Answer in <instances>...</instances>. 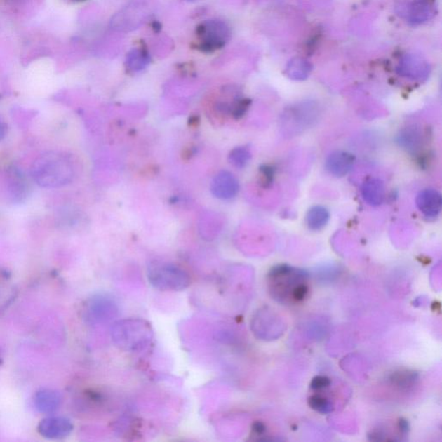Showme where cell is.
<instances>
[{"mask_svg":"<svg viewBox=\"0 0 442 442\" xmlns=\"http://www.w3.org/2000/svg\"><path fill=\"white\" fill-rule=\"evenodd\" d=\"M72 156L61 151H48L36 157L32 166V177L43 189H59L69 185L76 177Z\"/></svg>","mask_w":442,"mask_h":442,"instance_id":"cell-1","label":"cell"},{"mask_svg":"<svg viewBox=\"0 0 442 442\" xmlns=\"http://www.w3.org/2000/svg\"><path fill=\"white\" fill-rule=\"evenodd\" d=\"M112 338L116 347L126 353H140L149 347L154 337L151 324L141 319H126L115 322Z\"/></svg>","mask_w":442,"mask_h":442,"instance_id":"cell-2","label":"cell"},{"mask_svg":"<svg viewBox=\"0 0 442 442\" xmlns=\"http://www.w3.org/2000/svg\"><path fill=\"white\" fill-rule=\"evenodd\" d=\"M148 280L153 287L163 291H182L191 283L190 276L185 269L167 262H156L149 265Z\"/></svg>","mask_w":442,"mask_h":442,"instance_id":"cell-3","label":"cell"},{"mask_svg":"<svg viewBox=\"0 0 442 442\" xmlns=\"http://www.w3.org/2000/svg\"><path fill=\"white\" fill-rule=\"evenodd\" d=\"M431 67L422 55L410 53L401 58L396 72L411 81H423L429 78Z\"/></svg>","mask_w":442,"mask_h":442,"instance_id":"cell-4","label":"cell"},{"mask_svg":"<svg viewBox=\"0 0 442 442\" xmlns=\"http://www.w3.org/2000/svg\"><path fill=\"white\" fill-rule=\"evenodd\" d=\"M86 314L91 323H103L117 316L118 307L114 300L106 295H99L90 300Z\"/></svg>","mask_w":442,"mask_h":442,"instance_id":"cell-5","label":"cell"},{"mask_svg":"<svg viewBox=\"0 0 442 442\" xmlns=\"http://www.w3.org/2000/svg\"><path fill=\"white\" fill-rule=\"evenodd\" d=\"M201 43L209 51L217 50L226 43L229 36V29L221 21H208L200 29Z\"/></svg>","mask_w":442,"mask_h":442,"instance_id":"cell-6","label":"cell"},{"mask_svg":"<svg viewBox=\"0 0 442 442\" xmlns=\"http://www.w3.org/2000/svg\"><path fill=\"white\" fill-rule=\"evenodd\" d=\"M401 13L413 25H422L431 20L436 14V0H412Z\"/></svg>","mask_w":442,"mask_h":442,"instance_id":"cell-7","label":"cell"},{"mask_svg":"<svg viewBox=\"0 0 442 442\" xmlns=\"http://www.w3.org/2000/svg\"><path fill=\"white\" fill-rule=\"evenodd\" d=\"M210 189L218 199L230 200L239 193V181L230 172L220 171L212 180Z\"/></svg>","mask_w":442,"mask_h":442,"instance_id":"cell-8","label":"cell"},{"mask_svg":"<svg viewBox=\"0 0 442 442\" xmlns=\"http://www.w3.org/2000/svg\"><path fill=\"white\" fill-rule=\"evenodd\" d=\"M355 156L351 153L344 151H335L329 154L326 159L325 168L329 174L336 178H343L353 170Z\"/></svg>","mask_w":442,"mask_h":442,"instance_id":"cell-9","label":"cell"},{"mask_svg":"<svg viewBox=\"0 0 442 442\" xmlns=\"http://www.w3.org/2000/svg\"><path fill=\"white\" fill-rule=\"evenodd\" d=\"M415 203H417L419 211L427 218H437L442 208L441 194L436 189H423L417 194Z\"/></svg>","mask_w":442,"mask_h":442,"instance_id":"cell-10","label":"cell"},{"mask_svg":"<svg viewBox=\"0 0 442 442\" xmlns=\"http://www.w3.org/2000/svg\"><path fill=\"white\" fill-rule=\"evenodd\" d=\"M74 426L65 417H48L40 422L39 433L48 439H62L69 436Z\"/></svg>","mask_w":442,"mask_h":442,"instance_id":"cell-11","label":"cell"},{"mask_svg":"<svg viewBox=\"0 0 442 442\" xmlns=\"http://www.w3.org/2000/svg\"><path fill=\"white\" fill-rule=\"evenodd\" d=\"M361 194L366 203L377 207L383 204L385 199L384 183L380 179H370L362 185Z\"/></svg>","mask_w":442,"mask_h":442,"instance_id":"cell-12","label":"cell"},{"mask_svg":"<svg viewBox=\"0 0 442 442\" xmlns=\"http://www.w3.org/2000/svg\"><path fill=\"white\" fill-rule=\"evenodd\" d=\"M7 185L11 196L14 200L20 201L27 196L29 192V182L25 175L17 168H11L7 175Z\"/></svg>","mask_w":442,"mask_h":442,"instance_id":"cell-13","label":"cell"},{"mask_svg":"<svg viewBox=\"0 0 442 442\" xmlns=\"http://www.w3.org/2000/svg\"><path fill=\"white\" fill-rule=\"evenodd\" d=\"M61 395L54 389H41L35 396V406L41 413L51 414L61 404Z\"/></svg>","mask_w":442,"mask_h":442,"instance_id":"cell-14","label":"cell"},{"mask_svg":"<svg viewBox=\"0 0 442 442\" xmlns=\"http://www.w3.org/2000/svg\"><path fill=\"white\" fill-rule=\"evenodd\" d=\"M311 107H295L292 108L290 111H287L286 114V118L287 121H292V123L295 126V128H306L312 123L316 121L317 114L319 112L310 109Z\"/></svg>","mask_w":442,"mask_h":442,"instance_id":"cell-15","label":"cell"},{"mask_svg":"<svg viewBox=\"0 0 442 442\" xmlns=\"http://www.w3.org/2000/svg\"><path fill=\"white\" fill-rule=\"evenodd\" d=\"M312 71V65L308 60L295 58L288 62L286 69V76L293 81H305Z\"/></svg>","mask_w":442,"mask_h":442,"instance_id":"cell-16","label":"cell"},{"mask_svg":"<svg viewBox=\"0 0 442 442\" xmlns=\"http://www.w3.org/2000/svg\"><path fill=\"white\" fill-rule=\"evenodd\" d=\"M330 220V213L323 206H314L306 215L307 226L312 231H320L327 226Z\"/></svg>","mask_w":442,"mask_h":442,"instance_id":"cell-17","label":"cell"},{"mask_svg":"<svg viewBox=\"0 0 442 442\" xmlns=\"http://www.w3.org/2000/svg\"><path fill=\"white\" fill-rule=\"evenodd\" d=\"M399 144L410 152H417L421 148L422 134L417 126H410L399 135Z\"/></svg>","mask_w":442,"mask_h":442,"instance_id":"cell-18","label":"cell"},{"mask_svg":"<svg viewBox=\"0 0 442 442\" xmlns=\"http://www.w3.org/2000/svg\"><path fill=\"white\" fill-rule=\"evenodd\" d=\"M252 159L250 149L246 146H239L230 152L228 160L232 166L238 168H245Z\"/></svg>","mask_w":442,"mask_h":442,"instance_id":"cell-19","label":"cell"},{"mask_svg":"<svg viewBox=\"0 0 442 442\" xmlns=\"http://www.w3.org/2000/svg\"><path fill=\"white\" fill-rule=\"evenodd\" d=\"M309 404L313 410L322 414L330 413L333 410V404L330 400L324 398L321 395H314L309 399Z\"/></svg>","mask_w":442,"mask_h":442,"instance_id":"cell-20","label":"cell"},{"mask_svg":"<svg viewBox=\"0 0 442 442\" xmlns=\"http://www.w3.org/2000/svg\"><path fill=\"white\" fill-rule=\"evenodd\" d=\"M127 62H128L130 69L140 71L145 69L146 65H147L148 59L146 58V56L141 51H136L129 55Z\"/></svg>","mask_w":442,"mask_h":442,"instance_id":"cell-21","label":"cell"},{"mask_svg":"<svg viewBox=\"0 0 442 442\" xmlns=\"http://www.w3.org/2000/svg\"><path fill=\"white\" fill-rule=\"evenodd\" d=\"M391 380L399 387H410L415 384L417 380L415 373H396L392 376Z\"/></svg>","mask_w":442,"mask_h":442,"instance_id":"cell-22","label":"cell"},{"mask_svg":"<svg viewBox=\"0 0 442 442\" xmlns=\"http://www.w3.org/2000/svg\"><path fill=\"white\" fill-rule=\"evenodd\" d=\"M250 107L249 100H241L232 107V114L235 119L241 118Z\"/></svg>","mask_w":442,"mask_h":442,"instance_id":"cell-23","label":"cell"},{"mask_svg":"<svg viewBox=\"0 0 442 442\" xmlns=\"http://www.w3.org/2000/svg\"><path fill=\"white\" fill-rule=\"evenodd\" d=\"M331 380L326 376H316L311 381L310 388L314 391H321V389H327L330 387Z\"/></svg>","mask_w":442,"mask_h":442,"instance_id":"cell-24","label":"cell"},{"mask_svg":"<svg viewBox=\"0 0 442 442\" xmlns=\"http://www.w3.org/2000/svg\"><path fill=\"white\" fill-rule=\"evenodd\" d=\"M274 178V170L271 166H263L260 170V182L264 187H268Z\"/></svg>","mask_w":442,"mask_h":442,"instance_id":"cell-25","label":"cell"},{"mask_svg":"<svg viewBox=\"0 0 442 442\" xmlns=\"http://www.w3.org/2000/svg\"><path fill=\"white\" fill-rule=\"evenodd\" d=\"M265 426L264 423L262 422H256L253 426L254 432L257 434H262L265 431Z\"/></svg>","mask_w":442,"mask_h":442,"instance_id":"cell-26","label":"cell"},{"mask_svg":"<svg viewBox=\"0 0 442 442\" xmlns=\"http://www.w3.org/2000/svg\"><path fill=\"white\" fill-rule=\"evenodd\" d=\"M399 428L403 433H407L409 431V423H408L406 420H404V419H400L399 422Z\"/></svg>","mask_w":442,"mask_h":442,"instance_id":"cell-27","label":"cell"},{"mask_svg":"<svg viewBox=\"0 0 442 442\" xmlns=\"http://www.w3.org/2000/svg\"><path fill=\"white\" fill-rule=\"evenodd\" d=\"M6 126L5 123L2 121H0V141L3 140L4 138L6 137Z\"/></svg>","mask_w":442,"mask_h":442,"instance_id":"cell-28","label":"cell"},{"mask_svg":"<svg viewBox=\"0 0 442 442\" xmlns=\"http://www.w3.org/2000/svg\"><path fill=\"white\" fill-rule=\"evenodd\" d=\"M74 1H83V0H74Z\"/></svg>","mask_w":442,"mask_h":442,"instance_id":"cell-29","label":"cell"}]
</instances>
